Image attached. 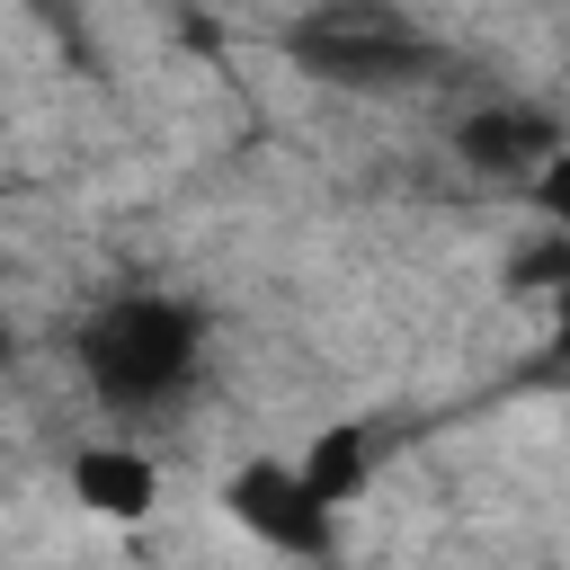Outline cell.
<instances>
[{
    "label": "cell",
    "mask_w": 570,
    "mask_h": 570,
    "mask_svg": "<svg viewBox=\"0 0 570 570\" xmlns=\"http://www.w3.org/2000/svg\"><path fill=\"white\" fill-rule=\"evenodd\" d=\"M71 374L98 419L160 428L205 392V312L169 285H107L71 321Z\"/></svg>",
    "instance_id": "obj_1"
},
{
    "label": "cell",
    "mask_w": 570,
    "mask_h": 570,
    "mask_svg": "<svg viewBox=\"0 0 570 570\" xmlns=\"http://www.w3.org/2000/svg\"><path fill=\"white\" fill-rule=\"evenodd\" d=\"M276 45L303 62V80L330 89H419L445 71V45L428 36V18L383 9V0H330L276 27Z\"/></svg>",
    "instance_id": "obj_2"
},
{
    "label": "cell",
    "mask_w": 570,
    "mask_h": 570,
    "mask_svg": "<svg viewBox=\"0 0 570 570\" xmlns=\"http://www.w3.org/2000/svg\"><path fill=\"white\" fill-rule=\"evenodd\" d=\"M223 517L249 543H267L276 561H330V543H338V508H321L312 481L294 463H276V454L267 463H240L223 481Z\"/></svg>",
    "instance_id": "obj_3"
},
{
    "label": "cell",
    "mask_w": 570,
    "mask_h": 570,
    "mask_svg": "<svg viewBox=\"0 0 570 570\" xmlns=\"http://www.w3.org/2000/svg\"><path fill=\"white\" fill-rule=\"evenodd\" d=\"M445 142H454V160H463V169H481V178H499V187H534V178L552 169V151L570 142V125H561L543 98L499 89V98L463 107Z\"/></svg>",
    "instance_id": "obj_4"
},
{
    "label": "cell",
    "mask_w": 570,
    "mask_h": 570,
    "mask_svg": "<svg viewBox=\"0 0 570 570\" xmlns=\"http://www.w3.org/2000/svg\"><path fill=\"white\" fill-rule=\"evenodd\" d=\"M62 481H71V499H80L89 517H107V525H142V517L160 508V463L142 454V436H89V445H71Z\"/></svg>",
    "instance_id": "obj_5"
},
{
    "label": "cell",
    "mask_w": 570,
    "mask_h": 570,
    "mask_svg": "<svg viewBox=\"0 0 570 570\" xmlns=\"http://www.w3.org/2000/svg\"><path fill=\"white\" fill-rule=\"evenodd\" d=\"M374 463H383V428H374V419H338V428H321V436H312V454H303L294 472L312 481V499H321V508H347V499L374 481Z\"/></svg>",
    "instance_id": "obj_6"
},
{
    "label": "cell",
    "mask_w": 570,
    "mask_h": 570,
    "mask_svg": "<svg viewBox=\"0 0 570 570\" xmlns=\"http://www.w3.org/2000/svg\"><path fill=\"white\" fill-rule=\"evenodd\" d=\"M525 196H534V214H543V223H552V232L570 240V142L552 151V169H543V178H534Z\"/></svg>",
    "instance_id": "obj_7"
},
{
    "label": "cell",
    "mask_w": 570,
    "mask_h": 570,
    "mask_svg": "<svg viewBox=\"0 0 570 570\" xmlns=\"http://www.w3.org/2000/svg\"><path fill=\"white\" fill-rule=\"evenodd\" d=\"M0 356H9V312H0Z\"/></svg>",
    "instance_id": "obj_8"
}]
</instances>
